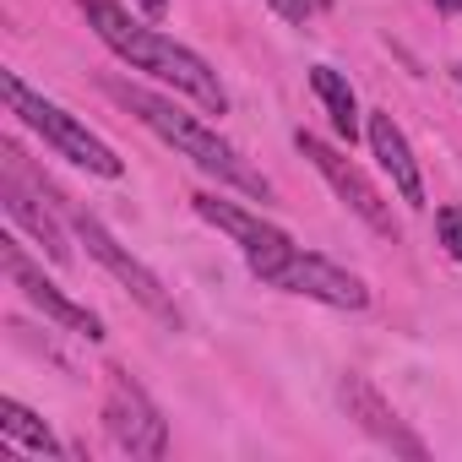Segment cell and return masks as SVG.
Instances as JSON below:
<instances>
[{
  "mask_svg": "<svg viewBox=\"0 0 462 462\" xmlns=\"http://www.w3.org/2000/svg\"><path fill=\"white\" fill-rule=\"evenodd\" d=\"M294 147H300V152H305V158L316 163V174H321V180H327V185H332V190L343 196V207H348V212H359V217H365V223L375 228V235L397 240L392 207L381 201V190L370 185V174H365V169H359L354 158H343L337 147H327V142H321V136H310V131H294Z\"/></svg>",
  "mask_w": 462,
  "mask_h": 462,
  "instance_id": "8992f818",
  "label": "cell"
},
{
  "mask_svg": "<svg viewBox=\"0 0 462 462\" xmlns=\"http://www.w3.org/2000/svg\"><path fill=\"white\" fill-rule=\"evenodd\" d=\"M310 88H316V98L327 104V115H332V131L354 147V136H359V104H354V88L332 71V66H310Z\"/></svg>",
  "mask_w": 462,
  "mask_h": 462,
  "instance_id": "4fadbf2b",
  "label": "cell"
},
{
  "mask_svg": "<svg viewBox=\"0 0 462 462\" xmlns=\"http://www.w3.org/2000/svg\"><path fill=\"white\" fill-rule=\"evenodd\" d=\"M0 207H6V217L12 223H23L28 235L50 251V262H71V245H66V235L55 228V217L39 207V196L23 185V174H17V163H6V174H0Z\"/></svg>",
  "mask_w": 462,
  "mask_h": 462,
  "instance_id": "7c38bea8",
  "label": "cell"
},
{
  "mask_svg": "<svg viewBox=\"0 0 462 462\" xmlns=\"http://www.w3.org/2000/svg\"><path fill=\"white\" fill-rule=\"evenodd\" d=\"M262 283L267 289H283V294H305V300L332 305V310H365L370 305L365 278H354V273H343V267H332L327 256H310V251L283 256L273 273H262Z\"/></svg>",
  "mask_w": 462,
  "mask_h": 462,
  "instance_id": "5b68a950",
  "label": "cell"
},
{
  "mask_svg": "<svg viewBox=\"0 0 462 462\" xmlns=\"http://www.w3.org/2000/svg\"><path fill=\"white\" fill-rule=\"evenodd\" d=\"M0 267H6V278H12V283H17V289H23V294H28V300L50 316V321H60L66 332H77V337H88V343H98V337H104V321H98L88 305L66 300V294H60V289H55V283H50V278L28 262V256H23V245H17L12 235L0 240Z\"/></svg>",
  "mask_w": 462,
  "mask_h": 462,
  "instance_id": "9c48e42d",
  "label": "cell"
},
{
  "mask_svg": "<svg viewBox=\"0 0 462 462\" xmlns=\"http://www.w3.org/2000/svg\"><path fill=\"white\" fill-rule=\"evenodd\" d=\"M435 235H440L446 256L462 262V207H440V212H435Z\"/></svg>",
  "mask_w": 462,
  "mask_h": 462,
  "instance_id": "9a60e30c",
  "label": "cell"
},
{
  "mask_svg": "<svg viewBox=\"0 0 462 462\" xmlns=\"http://www.w3.org/2000/svg\"><path fill=\"white\" fill-rule=\"evenodd\" d=\"M337 397H343V408H348V419L370 435V440H381V446H392L397 457H413V462H424V440L397 419V408L365 381V375H343V386H337Z\"/></svg>",
  "mask_w": 462,
  "mask_h": 462,
  "instance_id": "30bf717a",
  "label": "cell"
},
{
  "mask_svg": "<svg viewBox=\"0 0 462 462\" xmlns=\"http://www.w3.org/2000/svg\"><path fill=\"white\" fill-rule=\"evenodd\" d=\"M451 71H457V82H462V66H451Z\"/></svg>",
  "mask_w": 462,
  "mask_h": 462,
  "instance_id": "d6986e66",
  "label": "cell"
},
{
  "mask_svg": "<svg viewBox=\"0 0 462 462\" xmlns=\"http://www.w3.org/2000/svg\"><path fill=\"white\" fill-rule=\"evenodd\" d=\"M136 6H142V17H147V23H163V12H169V0H136Z\"/></svg>",
  "mask_w": 462,
  "mask_h": 462,
  "instance_id": "e0dca14e",
  "label": "cell"
},
{
  "mask_svg": "<svg viewBox=\"0 0 462 462\" xmlns=\"http://www.w3.org/2000/svg\"><path fill=\"white\" fill-rule=\"evenodd\" d=\"M196 217H207L212 228H223V235L245 251V262H251V273H256V278H262V273H273L283 256H294V251H300V245L283 235V228L262 223L256 212H245V207H235V201H223V196H196Z\"/></svg>",
  "mask_w": 462,
  "mask_h": 462,
  "instance_id": "ba28073f",
  "label": "cell"
},
{
  "mask_svg": "<svg viewBox=\"0 0 462 462\" xmlns=\"http://www.w3.org/2000/svg\"><path fill=\"white\" fill-rule=\"evenodd\" d=\"M430 6H435V12H446V17H457V12H462V0H430Z\"/></svg>",
  "mask_w": 462,
  "mask_h": 462,
  "instance_id": "ac0fdd59",
  "label": "cell"
},
{
  "mask_svg": "<svg viewBox=\"0 0 462 462\" xmlns=\"http://www.w3.org/2000/svg\"><path fill=\"white\" fill-rule=\"evenodd\" d=\"M109 93L147 125V131H158L163 142H174L196 169H207V174H217L223 185H240L245 196H256V201H267L273 196V185L235 152V147H228L212 125H201L196 115H185V109H174L169 98H158V93H142V88H125V82H109Z\"/></svg>",
  "mask_w": 462,
  "mask_h": 462,
  "instance_id": "7a4b0ae2",
  "label": "cell"
},
{
  "mask_svg": "<svg viewBox=\"0 0 462 462\" xmlns=\"http://www.w3.org/2000/svg\"><path fill=\"white\" fill-rule=\"evenodd\" d=\"M0 93H6V104H12V115H17L23 125H33V131H39L60 158H71L77 169L104 174V180H120V174H125V163H120L77 115H66L60 104H50V98H39V93H28L17 71H0Z\"/></svg>",
  "mask_w": 462,
  "mask_h": 462,
  "instance_id": "3957f363",
  "label": "cell"
},
{
  "mask_svg": "<svg viewBox=\"0 0 462 462\" xmlns=\"http://www.w3.org/2000/svg\"><path fill=\"white\" fill-rule=\"evenodd\" d=\"M0 435H12V440H23L28 451H39V457H60V440L50 435V424L33 413V408H23V402H0Z\"/></svg>",
  "mask_w": 462,
  "mask_h": 462,
  "instance_id": "5bb4252c",
  "label": "cell"
},
{
  "mask_svg": "<svg viewBox=\"0 0 462 462\" xmlns=\"http://www.w3.org/2000/svg\"><path fill=\"white\" fill-rule=\"evenodd\" d=\"M365 136H370V152H375V163L392 174L397 196H402L408 207H424V180H419V163H413V147H408L402 125H397L386 109H375V115L365 120Z\"/></svg>",
  "mask_w": 462,
  "mask_h": 462,
  "instance_id": "8fae6325",
  "label": "cell"
},
{
  "mask_svg": "<svg viewBox=\"0 0 462 462\" xmlns=\"http://www.w3.org/2000/svg\"><path fill=\"white\" fill-rule=\"evenodd\" d=\"M267 6L283 17V23H294V28H305L316 12H321V0H267Z\"/></svg>",
  "mask_w": 462,
  "mask_h": 462,
  "instance_id": "2e32d148",
  "label": "cell"
},
{
  "mask_svg": "<svg viewBox=\"0 0 462 462\" xmlns=\"http://www.w3.org/2000/svg\"><path fill=\"white\" fill-rule=\"evenodd\" d=\"M104 424H109L115 446H120V451H131V457H163V451H169V424H163V413L152 408V397H147V392L120 370V365L109 370Z\"/></svg>",
  "mask_w": 462,
  "mask_h": 462,
  "instance_id": "277c9868",
  "label": "cell"
},
{
  "mask_svg": "<svg viewBox=\"0 0 462 462\" xmlns=\"http://www.w3.org/2000/svg\"><path fill=\"white\" fill-rule=\"evenodd\" d=\"M66 217H71V235H77V240H82V245H88V251H93V256H98V262L125 283V289H131V300H136L142 310H152L158 321H180V316H174V300L163 294V283H158V278H152V273H147V267H142V262L115 240V235H109V228H104L93 212L66 207Z\"/></svg>",
  "mask_w": 462,
  "mask_h": 462,
  "instance_id": "52a82bcc",
  "label": "cell"
},
{
  "mask_svg": "<svg viewBox=\"0 0 462 462\" xmlns=\"http://www.w3.org/2000/svg\"><path fill=\"white\" fill-rule=\"evenodd\" d=\"M82 17H88V28H93V33H98V39H104L131 71H147V77L169 82L174 93L196 98L207 115H223V109H228V93L217 88L212 66H207L196 50L163 39V33L147 28V23H136L125 6H115V0H82Z\"/></svg>",
  "mask_w": 462,
  "mask_h": 462,
  "instance_id": "6da1fadb",
  "label": "cell"
}]
</instances>
